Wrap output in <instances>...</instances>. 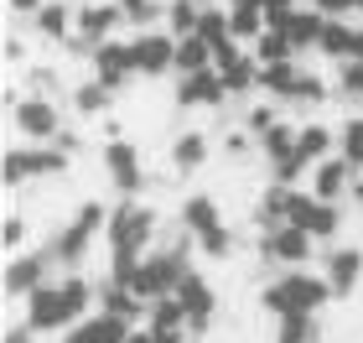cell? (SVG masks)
I'll use <instances>...</instances> for the list:
<instances>
[{
    "instance_id": "1",
    "label": "cell",
    "mask_w": 363,
    "mask_h": 343,
    "mask_svg": "<svg viewBox=\"0 0 363 343\" xmlns=\"http://www.w3.org/2000/svg\"><path fill=\"white\" fill-rule=\"evenodd\" d=\"M333 297V286H327L322 271H280L275 281H265V291H259V307L280 322V317H317Z\"/></svg>"
},
{
    "instance_id": "2",
    "label": "cell",
    "mask_w": 363,
    "mask_h": 343,
    "mask_svg": "<svg viewBox=\"0 0 363 343\" xmlns=\"http://www.w3.org/2000/svg\"><path fill=\"white\" fill-rule=\"evenodd\" d=\"M192 239H177V244H156L151 255L140 260V276H135V297L140 302H161V297H177V286L192 276V255H187Z\"/></svg>"
},
{
    "instance_id": "3",
    "label": "cell",
    "mask_w": 363,
    "mask_h": 343,
    "mask_svg": "<svg viewBox=\"0 0 363 343\" xmlns=\"http://www.w3.org/2000/svg\"><path fill=\"white\" fill-rule=\"evenodd\" d=\"M104 239H109V250L151 255V250H156V208H151V203H140V198H120V203L109 208Z\"/></svg>"
},
{
    "instance_id": "4",
    "label": "cell",
    "mask_w": 363,
    "mask_h": 343,
    "mask_svg": "<svg viewBox=\"0 0 363 343\" xmlns=\"http://www.w3.org/2000/svg\"><path fill=\"white\" fill-rule=\"evenodd\" d=\"M73 322H84V312L73 307L68 286H62V276H57V281H47L42 291H31V297H26V328L37 333V338H47V333H68Z\"/></svg>"
},
{
    "instance_id": "5",
    "label": "cell",
    "mask_w": 363,
    "mask_h": 343,
    "mask_svg": "<svg viewBox=\"0 0 363 343\" xmlns=\"http://www.w3.org/2000/svg\"><path fill=\"white\" fill-rule=\"evenodd\" d=\"M11 130H16V141H26V146H52L62 136V109L47 99V94H21V99L11 104Z\"/></svg>"
},
{
    "instance_id": "6",
    "label": "cell",
    "mask_w": 363,
    "mask_h": 343,
    "mask_svg": "<svg viewBox=\"0 0 363 343\" xmlns=\"http://www.w3.org/2000/svg\"><path fill=\"white\" fill-rule=\"evenodd\" d=\"M311 255H317V239H311L301 224H280L270 234H259V260H265V266L301 271V266H311Z\"/></svg>"
},
{
    "instance_id": "7",
    "label": "cell",
    "mask_w": 363,
    "mask_h": 343,
    "mask_svg": "<svg viewBox=\"0 0 363 343\" xmlns=\"http://www.w3.org/2000/svg\"><path fill=\"white\" fill-rule=\"evenodd\" d=\"M52 266H57V260H52V250H47V244H42V250L11 255V266H6V297H11V302H26L31 291H42L47 281H57Z\"/></svg>"
},
{
    "instance_id": "8",
    "label": "cell",
    "mask_w": 363,
    "mask_h": 343,
    "mask_svg": "<svg viewBox=\"0 0 363 343\" xmlns=\"http://www.w3.org/2000/svg\"><path fill=\"white\" fill-rule=\"evenodd\" d=\"M99 161H104V177H109V187L120 192V198H140V187H145V167H140V151H135V141H104V151H99Z\"/></svg>"
},
{
    "instance_id": "9",
    "label": "cell",
    "mask_w": 363,
    "mask_h": 343,
    "mask_svg": "<svg viewBox=\"0 0 363 343\" xmlns=\"http://www.w3.org/2000/svg\"><path fill=\"white\" fill-rule=\"evenodd\" d=\"M89 68H94V78L104 89H114L120 94L130 78H140V62H135V42L130 37H109L104 47H94V58H89Z\"/></svg>"
},
{
    "instance_id": "10",
    "label": "cell",
    "mask_w": 363,
    "mask_h": 343,
    "mask_svg": "<svg viewBox=\"0 0 363 343\" xmlns=\"http://www.w3.org/2000/svg\"><path fill=\"white\" fill-rule=\"evenodd\" d=\"M125 26V11H120V0H84V6L73 11V37L89 47H104L114 31Z\"/></svg>"
},
{
    "instance_id": "11",
    "label": "cell",
    "mask_w": 363,
    "mask_h": 343,
    "mask_svg": "<svg viewBox=\"0 0 363 343\" xmlns=\"http://www.w3.org/2000/svg\"><path fill=\"white\" fill-rule=\"evenodd\" d=\"M291 224H301L317 244H333L337 229H342V203H322V198H311L306 187H296V198H291Z\"/></svg>"
},
{
    "instance_id": "12",
    "label": "cell",
    "mask_w": 363,
    "mask_h": 343,
    "mask_svg": "<svg viewBox=\"0 0 363 343\" xmlns=\"http://www.w3.org/2000/svg\"><path fill=\"white\" fill-rule=\"evenodd\" d=\"M135 62H140V78H167L177 73V37L167 26H156V31H135Z\"/></svg>"
},
{
    "instance_id": "13",
    "label": "cell",
    "mask_w": 363,
    "mask_h": 343,
    "mask_svg": "<svg viewBox=\"0 0 363 343\" xmlns=\"http://www.w3.org/2000/svg\"><path fill=\"white\" fill-rule=\"evenodd\" d=\"M353 183H358L353 161L348 156H327V161L311 167L306 192H311V198H322V203H342V198H353Z\"/></svg>"
},
{
    "instance_id": "14",
    "label": "cell",
    "mask_w": 363,
    "mask_h": 343,
    "mask_svg": "<svg viewBox=\"0 0 363 343\" xmlns=\"http://www.w3.org/2000/svg\"><path fill=\"white\" fill-rule=\"evenodd\" d=\"M322 276H327V286H333V297H353L358 281H363V250L358 244H327V255H322Z\"/></svg>"
},
{
    "instance_id": "15",
    "label": "cell",
    "mask_w": 363,
    "mask_h": 343,
    "mask_svg": "<svg viewBox=\"0 0 363 343\" xmlns=\"http://www.w3.org/2000/svg\"><path fill=\"white\" fill-rule=\"evenodd\" d=\"M223 104H228V84L218 78V68L177 78V109H223Z\"/></svg>"
},
{
    "instance_id": "16",
    "label": "cell",
    "mask_w": 363,
    "mask_h": 343,
    "mask_svg": "<svg viewBox=\"0 0 363 343\" xmlns=\"http://www.w3.org/2000/svg\"><path fill=\"white\" fill-rule=\"evenodd\" d=\"M177 302L187 307V322H192V333H208L213 312H218V291H213V281H208L203 271H192L187 281L177 286Z\"/></svg>"
},
{
    "instance_id": "17",
    "label": "cell",
    "mask_w": 363,
    "mask_h": 343,
    "mask_svg": "<svg viewBox=\"0 0 363 343\" xmlns=\"http://www.w3.org/2000/svg\"><path fill=\"white\" fill-rule=\"evenodd\" d=\"M94 312H109V317H120V322H130V328H145V317H151V302H140L130 286H120V281H99V307Z\"/></svg>"
},
{
    "instance_id": "18",
    "label": "cell",
    "mask_w": 363,
    "mask_h": 343,
    "mask_svg": "<svg viewBox=\"0 0 363 343\" xmlns=\"http://www.w3.org/2000/svg\"><path fill=\"white\" fill-rule=\"evenodd\" d=\"M125 338H130V322L109 317V312H89L84 322H73L57 343H125Z\"/></svg>"
},
{
    "instance_id": "19",
    "label": "cell",
    "mask_w": 363,
    "mask_h": 343,
    "mask_svg": "<svg viewBox=\"0 0 363 343\" xmlns=\"http://www.w3.org/2000/svg\"><path fill=\"white\" fill-rule=\"evenodd\" d=\"M73 11L78 6H68V0H47V6L37 11V16H31V31H37V37L42 42H57V47H68L73 42Z\"/></svg>"
},
{
    "instance_id": "20",
    "label": "cell",
    "mask_w": 363,
    "mask_h": 343,
    "mask_svg": "<svg viewBox=\"0 0 363 343\" xmlns=\"http://www.w3.org/2000/svg\"><path fill=\"white\" fill-rule=\"evenodd\" d=\"M213 141H218V136H208V130H182V136L172 141V167H177L182 177L203 172L208 156H213Z\"/></svg>"
},
{
    "instance_id": "21",
    "label": "cell",
    "mask_w": 363,
    "mask_h": 343,
    "mask_svg": "<svg viewBox=\"0 0 363 343\" xmlns=\"http://www.w3.org/2000/svg\"><path fill=\"white\" fill-rule=\"evenodd\" d=\"M177 224H182V234H187V239H197V234H208V229L223 224V208H218L213 192H192V198H182Z\"/></svg>"
},
{
    "instance_id": "22",
    "label": "cell",
    "mask_w": 363,
    "mask_h": 343,
    "mask_svg": "<svg viewBox=\"0 0 363 343\" xmlns=\"http://www.w3.org/2000/svg\"><path fill=\"white\" fill-rule=\"evenodd\" d=\"M89 244H94V234L89 229H78V224H62L52 239H47V250H52V260L62 271H84V255H89Z\"/></svg>"
},
{
    "instance_id": "23",
    "label": "cell",
    "mask_w": 363,
    "mask_h": 343,
    "mask_svg": "<svg viewBox=\"0 0 363 343\" xmlns=\"http://www.w3.org/2000/svg\"><path fill=\"white\" fill-rule=\"evenodd\" d=\"M301 62H275V68H259V94H270V99L286 109L296 99V89H301Z\"/></svg>"
},
{
    "instance_id": "24",
    "label": "cell",
    "mask_w": 363,
    "mask_h": 343,
    "mask_svg": "<svg viewBox=\"0 0 363 343\" xmlns=\"http://www.w3.org/2000/svg\"><path fill=\"white\" fill-rule=\"evenodd\" d=\"M21 151H26L31 183H42V177H68V172H73V156L62 151V146H26V141H21Z\"/></svg>"
},
{
    "instance_id": "25",
    "label": "cell",
    "mask_w": 363,
    "mask_h": 343,
    "mask_svg": "<svg viewBox=\"0 0 363 343\" xmlns=\"http://www.w3.org/2000/svg\"><path fill=\"white\" fill-rule=\"evenodd\" d=\"M322 31H327V16L322 11H311V6H301L296 11V21H291V47H296V58H306V53H317L322 47Z\"/></svg>"
},
{
    "instance_id": "26",
    "label": "cell",
    "mask_w": 363,
    "mask_h": 343,
    "mask_svg": "<svg viewBox=\"0 0 363 343\" xmlns=\"http://www.w3.org/2000/svg\"><path fill=\"white\" fill-rule=\"evenodd\" d=\"M296 151H301L311 167H317V161L337 156V130L327 125V120H306V125H301V141H296Z\"/></svg>"
},
{
    "instance_id": "27",
    "label": "cell",
    "mask_w": 363,
    "mask_h": 343,
    "mask_svg": "<svg viewBox=\"0 0 363 343\" xmlns=\"http://www.w3.org/2000/svg\"><path fill=\"white\" fill-rule=\"evenodd\" d=\"M353 26H358V21L327 16V31H322V47H317V58H333V68H337V62H348V58H353Z\"/></svg>"
},
{
    "instance_id": "28",
    "label": "cell",
    "mask_w": 363,
    "mask_h": 343,
    "mask_svg": "<svg viewBox=\"0 0 363 343\" xmlns=\"http://www.w3.org/2000/svg\"><path fill=\"white\" fill-rule=\"evenodd\" d=\"M203 0H167V31L177 42H187V37H197V21H203Z\"/></svg>"
},
{
    "instance_id": "29",
    "label": "cell",
    "mask_w": 363,
    "mask_h": 343,
    "mask_svg": "<svg viewBox=\"0 0 363 343\" xmlns=\"http://www.w3.org/2000/svg\"><path fill=\"white\" fill-rule=\"evenodd\" d=\"M145 328L151 333H192V322H187V307H182L177 297H161V302H151Z\"/></svg>"
},
{
    "instance_id": "30",
    "label": "cell",
    "mask_w": 363,
    "mask_h": 343,
    "mask_svg": "<svg viewBox=\"0 0 363 343\" xmlns=\"http://www.w3.org/2000/svg\"><path fill=\"white\" fill-rule=\"evenodd\" d=\"M296 141H301V125L280 120V125H270L265 136H259V151H265V161L275 167V161H286V156H296Z\"/></svg>"
},
{
    "instance_id": "31",
    "label": "cell",
    "mask_w": 363,
    "mask_h": 343,
    "mask_svg": "<svg viewBox=\"0 0 363 343\" xmlns=\"http://www.w3.org/2000/svg\"><path fill=\"white\" fill-rule=\"evenodd\" d=\"M120 11H125V26H135V31L167 26V0H120Z\"/></svg>"
},
{
    "instance_id": "32",
    "label": "cell",
    "mask_w": 363,
    "mask_h": 343,
    "mask_svg": "<svg viewBox=\"0 0 363 343\" xmlns=\"http://www.w3.org/2000/svg\"><path fill=\"white\" fill-rule=\"evenodd\" d=\"M250 53H255L259 68H275V62H296V47H291L286 31H265V37H259Z\"/></svg>"
},
{
    "instance_id": "33",
    "label": "cell",
    "mask_w": 363,
    "mask_h": 343,
    "mask_svg": "<svg viewBox=\"0 0 363 343\" xmlns=\"http://www.w3.org/2000/svg\"><path fill=\"white\" fill-rule=\"evenodd\" d=\"M114 104V89H104L99 78H84V84H73V109L78 114H104Z\"/></svg>"
},
{
    "instance_id": "34",
    "label": "cell",
    "mask_w": 363,
    "mask_h": 343,
    "mask_svg": "<svg viewBox=\"0 0 363 343\" xmlns=\"http://www.w3.org/2000/svg\"><path fill=\"white\" fill-rule=\"evenodd\" d=\"M337 156H348L353 172H363V109L337 125Z\"/></svg>"
},
{
    "instance_id": "35",
    "label": "cell",
    "mask_w": 363,
    "mask_h": 343,
    "mask_svg": "<svg viewBox=\"0 0 363 343\" xmlns=\"http://www.w3.org/2000/svg\"><path fill=\"white\" fill-rule=\"evenodd\" d=\"M213 68V47L203 37H187V42H177V78H187V73H203Z\"/></svg>"
},
{
    "instance_id": "36",
    "label": "cell",
    "mask_w": 363,
    "mask_h": 343,
    "mask_svg": "<svg viewBox=\"0 0 363 343\" xmlns=\"http://www.w3.org/2000/svg\"><path fill=\"white\" fill-rule=\"evenodd\" d=\"M197 37H203L208 47L234 42V21H228V6H208V11H203V21H197Z\"/></svg>"
},
{
    "instance_id": "37",
    "label": "cell",
    "mask_w": 363,
    "mask_h": 343,
    "mask_svg": "<svg viewBox=\"0 0 363 343\" xmlns=\"http://www.w3.org/2000/svg\"><path fill=\"white\" fill-rule=\"evenodd\" d=\"M275 343H322V322L317 317H280Z\"/></svg>"
},
{
    "instance_id": "38",
    "label": "cell",
    "mask_w": 363,
    "mask_h": 343,
    "mask_svg": "<svg viewBox=\"0 0 363 343\" xmlns=\"http://www.w3.org/2000/svg\"><path fill=\"white\" fill-rule=\"evenodd\" d=\"M192 250L203 255V260H228V255H234V229H228V224L208 229V234H197V239H192Z\"/></svg>"
},
{
    "instance_id": "39",
    "label": "cell",
    "mask_w": 363,
    "mask_h": 343,
    "mask_svg": "<svg viewBox=\"0 0 363 343\" xmlns=\"http://www.w3.org/2000/svg\"><path fill=\"white\" fill-rule=\"evenodd\" d=\"M333 89L342 94V99H348V104H363V62H337V68H333Z\"/></svg>"
},
{
    "instance_id": "40",
    "label": "cell",
    "mask_w": 363,
    "mask_h": 343,
    "mask_svg": "<svg viewBox=\"0 0 363 343\" xmlns=\"http://www.w3.org/2000/svg\"><path fill=\"white\" fill-rule=\"evenodd\" d=\"M327 99H333V84H327L322 73H301V89H296L291 109H317V104H327Z\"/></svg>"
},
{
    "instance_id": "41",
    "label": "cell",
    "mask_w": 363,
    "mask_h": 343,
    "mask_svg": "<svg viewBox=\"0 0 363 343\" xmlns=\"http://www.w3.org/2000/svg\"><path fill=\"white\" fill-rule=\"evenodd\" d=\"M280 120H286V114H280V104L275 99H259V104H244V130H250V136L259 141V136H265V130L270 125H280Z\"/></svg>"
},
{
    "instance_id": "42",
    "label": "cell",
    "mask_w": 363,
    "mask_h": 343,
    "mask_svg": "<svg viewBox=\"0 0 363 343\" xmlns=\"http://www.w3.org/2000/svg\"><path fill=\"white\" fill-rule=\"evenodd\" d=\"M296 11H301V0H265V26L270 31H291Z\"/></svg>"
},
{
    "instance_id": "43",
    "label": "cell",
    "mask_w": 363,
    "mask_h": 343,
    "mask_svg": "<svg viewBox=\"0 0 363 343\" xmlns=\"http://www.w3.org/2000/svg\"><path fill=\"white\" fill-rule=\"evenodd\" d=\"M31 183V172H26V151H21V141L6 151V187L16 192V187H26Z\"/></svg>"
},
{
    "instance_id": "44",
    "label": "cell",
    "mask_w": 363,
    "mask_h": 343,
    "mask_svg": "<svg viewBox=\"0 0 363 343\" xmlns=\"http://www.w3.org/2000/svg\"><path fill=\"white\" fill-rule=\"evenodd\" d=\"M0 244H6V255H21V250H26V219H21V214H6Z\"/></svg>"
},
{
    "instance_id": "45",
    "label": "cell",
    "mask_w": 363,
    "mask_h": 343,
    "mask_svg": "<svg viewBox=\"0 0 363 343\" xmlns=\"http://www.w3.org/2000/svg\"><path fill=\"white\" fill-rule=\"evenodd\" d=\"M218 141H223V151L234 156V161H244V156H250L255 146H259V141H255V136H250L244 125H239V130H228V136H218Z\"/></svg>"
},
{
    "instance_id": "46",
    "label": "cell",
    "mask_w": 363,
    "mask_h": 343,
    "mask_svg": "<svg viewBox=\"0 0 363 343\" xmlns=\"http://www.w3.org/2000/svg\"><path fill=\"white\" fill-rule=\"evenodd\" d=\"M311 11H322V16H342V21H348V16L363 11V0H311Z\"/></svg>"
},
{
    "instance_id": "47",
    "label": "cell",
    "mask_w": 363,
    "mask_h": 343,
    "mask_svg": "<svg viewBox=\"0 0 363 343\" xmlns=\"http://www.w3.org/2000/svg\"><path fill=\"white\" fill-rule=\"evenodd\" d=\"M31 94H47V99H52L57 94V73L52 68H31Z\"/></svg>"
},
{
    "instance_id": "48",
    "label": "cell",
    "mask_w": 363,
    "mask_h": 343,
    "mask_svg": "<svg viewBox=\"0 0 363 343\" xmlns=\"http://www.w3.org/2000/svg\"><path fill=\"white\" fill-rule=\"evenodd\" d=\"M42 6H47V0H11V11L21 16V21H31V16H37Z\"/></svg>"
},
{
    "instance_id": "49",
    "label": "cell",
    "mask_w": 363,
    "mask_h": 343,
    "mask_svg": "<svg viewBox=\"0 0 363 343\" xmlns=\"http://www.w3.org/2000/svg\"><path fill=\"white\" fill-rule=\"evenodd\" d=\"M6 62H26V47H21V37H16V31L6 37Z\"/></svg>"
},
{
    "instance_id": "50",
    "label": "cell",
    "mask_w": 363,
    "mask_h": 343,
    "mask_svg": "<svg viewBox=\"0 0 363 343\" xmlns=\"http://www.w3.org/2000/svg\"><path fill=\"white\" fill-rule=\"evenodd\" d=\"M6 343H37V333H31V328H26V322H16V328L6 333Z\"/></svg>"
},
{
    "instance_id": "51",
    "label": "cell",
    "mask_w": 363,
    "mask_h": 343,
    "mask_svg": "<svg viewBox=\"0 0 363 343\" xmlns=\"http://www.w3.org/2000/svg\"><path fill=\"white\" fill-rule=\"evenodd\" d=\"M52 146H62V151H68V156H78V146H84V141H78V136H73V130H62V136H57Z\"/></svg>"
},
{
    "instance_id": "52",
    "label": "cell",
    "mask_w": 363,
    "mask_h": 343,
    "mask_svg": "<svg viewBox=\"0 0 363 343\" xmlns=\"http://www.w3.org/2000/svg\"><path fill=\"white\" fill-rule=\"evenodd\" d=\"M228 11H265V0H223Z\"/></svg>"
},
{
    "instance_id": "53",
    "label": "cell",
    "mask_w": 363,
    "mask_h": 343,
    "mask_svg": "<svg viewBox=\"0 0 363 343\" xmlns=\"http://www.w3.org/2000/svg\"><path fill=\"white\" fill-rule=\"evenodd\" d=\"M125 343H156V333H151V328H130V338H125Z\"/></svg>"
},
{
    "instance_id": "54",
    "label": "cell",
    "mask_w": 363,
    "mask_h": 343,
    "mask_svg": "<svg viewBox=\"0 0 363 343\" xmlns=\"http://www.w3.org/2000/svg\"><path fill=\"white\" fill-rule=\"evenodd\" d=\"M353 62H363V21L353 26Z\"/></svg>"
},
{
    "instance_id": "55",
    "label": "cell",
    "mask_w": 363,
    "mask_h": 343,
    "mask_svg": "<svg viewBox=\"0 0 363 343\" xmlns=\"http://www.w3.org/2000/svg\"><path fill=\"white\" fill-rule=\"evenodd\" d=\"M353 203L363 208V172H358V183H353Z\"/></svg>"
}]
</instances>
